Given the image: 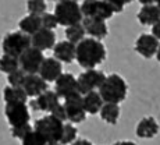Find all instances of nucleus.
<instances>
[{"instance_id": "1", "label": "nucleus", "mask_w": 160, "mask_h": 145, "mask_svg": "<svg viewBox=\"0 0 160 145\" xmlns=\"http://www.w3.org/2000/svg\"><path fill=\"white\" fill-rule=\"evenodd\" d=\"M107 52L104 45L100 39L96 38H84L78 45H77V63L82 69H96L98 66L106 60Z\"/></svg>"}, {"instance_id": "2", "label": "nucleus", "mask_w": 160, "mask_h": 145, "mask_svg": "<svg viewBox=\"0 0 160 145\" xmlns=\"http://www.w3.org/2000/svg\"><path fill=\"white\" fill-rule=\"evenodd\" d=\"M99 92L104 102L121 103L128 95V84L120 74L113 73L110 75H106V80L99 88Z\"/></svg>"}, {"instance_id": "3", "label": "nucleus", "mask_w": 160, "mask_h": 145, "mask_svg": "<svg viewBox=\"0 0 160 145\" xmlns=\"http://www.w3.org/2000/svg\"><path fill=\"white\" fill-rule=\"evenodd\" d=\"M54 14H56L58 24L63 27H70L74 24L82 23L84 14L81 10V4L77 0H61L54 6Z\"/></svg>"}, {"instance_id": "4", "label": "nucleus", "mask_w": 160, "mask_h": 145, "mask_svg": "<svg viewBox=\"0 0 160 145\" xmlns=\"http://www.w3.org/2000/svg\"><path fill=\"white\" fill-rule=\"evenodd\" d=\"M31 46H32L31 35L22 32L21 29L7 32L3 36V41H2L3 53L11 54V56H15V57H20Z\"/></svg>"}, {"instance_id": "5", "label": "nucleus", "mask_w": 160, "mask_h": 145, "mask_svg": "<svg viewBox=\"0 0 160 145\" xmlns=\"http://www.w3.org/2000/svg\"><path fill=\"white\" fill-rule=\"evenodd\" d=\"M64 123L66 122H63V120L57 119L56 116H53L52 113H49V115L35 120L33 130L39 131L48 141H60Z\"/></svg>"}, {"instance_id": "6", "label": "nucleus", "mask_w": 160, "mask_h": 145, "mask_svg": "<svg viewBox=\"0 0 160 145\" xmlns=\"http://www.w3.org/2000/svg\"><path fill=\"white\" fill-rule=\"evenodd\" d=\"M81 10L84 17L110 20L116 13L106 0H84L81 3Z\"/></svg>"}, {"instance_id": "7", "label": "nucleus", "mask_w": 160, "mask_h": 145, "mask_svg": "<svg viewBox=\"0 0 160 145\" xmlns=\"http://www.w3.org/2000/svg\"><path fill=\"white\" fill-rule=\"evenodd\" d=\"M106 80V74L102 70L98 69H88L85 71H82L78 75V87L79 92L82 95L91 91H99V88L102 87V84Z\"/></svg>"}, {"instance_id": "8", "label": "nucleus", "mask_w": 160, "mask_h": 145, "mask_svg": "<svg viewBox=\"0 0 160 145\" xmlns=\"http://www.w3.org/2000/svg\"><path fill=\"white\" fill-rule=\"evenodd\" d=\"M4 116L10 127H17L31 122L29 106L27 103H6Z\"/></svg>"}, {"instance_id": "9", "label": "nucleus", "mask_w": 160, "mask_h": 145, "mask_svg": "<svg viewBox=\"0 0 160 145\" xmlns=\"http://www.w3.org/2000/svg\"><path fill=\"white\" fill-rule=\"evenodd\" d=\"M64 107H66V113H67V120L71 123H82L87 119V110L84 106V96L82 94H77L72 95L70 98L64 99Z\"/></svg>"}, {"instance_id": "10", "label": "nucleus", "mask_w": 160, "mask_h": 145, "mask_svg": "<svg viewBox=\"0 0 160 145\" xmlns=\"http://www.w3.org/2000/svg\"><path fill=\"white\" fill-rule=\"evenodd\" d=\"M43 60V52L35 46H31L20 56V67L27 74H38Z\"/></svg>"}, {"instance_id": "11", "label": "nucleus", "mask_w": 160, "mask_h": 145, "mask_svg": "<svg viewBox=\"0 0 160 145\" xmlns=\"http://www.w3.org/2000/svg\"><path fill=\"white\" fill-rule=\"evenodd\" d=\"M54 91L57 92V95L61 99L81 94L78 87V78H75V75L71 73H63L54 81Z\"/></svg>"}, {"instance_id": "12", "label": "nucleus", "mask_w": 160, "mask_h": 145, "mask_svg": "<svg viewBox=\"0 0 160 145\" xmlns=\"http://www.w3.org/2000/svg\"><path fill=\"white\" fill-rule=\"evenodd\" d=\"M159 45L160 41L153 34H141L135 41L134 49L143 59H152L153 56H156Z\"/></svg>"}, {"instance_id": "13", "label": "nucleus", "mask_w": 160, "mask_h": 145, "mask_svg": "<svg viewBox=\"0 0 160 145\" xmlns=\"http://www.w3.org/2000/svg\"><path fill=\"white\" fill-rule=\"evenodd\" d=\"M61 98L57 95L56 91H45L43 94H41L39 96L32 98V101L29 102V107L33 112H49L50 113L54 107L60 103Z\"/></svg>"}, {"instance_id": "14", "label": "nucleus", "mask_w": 160, "mask_h": 145, "mask_svg": "<svg viewBox=\"0 0 160 145\" xmlns=\"http://www.w3.org/2000/svg\"><path fill=\"white\" fill-rule=\"evenodd\" d=\"M39 75L48 82H54L63 74V63L56 57H45L43 63L39 70Z\"/></svg>"}, {"instance_id": "15", "label": "nucleus", "mask_w": 160, "mask_h": 145, "mask_svg": "<svg viewBox=\"0 0 160 145\" xmlns=\"http://www.w3.org/2000/svg\"><path fill=\"white\" fill-rule=\"evenodd\" d=\"M160 131V126L158 123V120L153 116H146L143 119H141L138 122L137 127H135V134L138 138L142 140H152Z\"/></svg>"}, {"instance_id": "16", "label": "nucleus", "mask_w": 160, "mask_h": 145, "mask_svg": "<svg viewBox=\"0 0 160 145\" xmlns=\"http://www.w3.org/2000/svg\"><path fill=\"white\" fill-rule=\"evenodd\" d=\"M22 88L28 94L29 98H36L45 91L49 89V82L45 78H42L39 74H27L24 80Z\"/></svg>"}, {"instance_id": "17", "label": "nucleus", "mask_w": 160, "mask_h": 145, "mask_svg": "<svg viewBox=\"0 0 160 145\" xmlns=\"http://www.w3.org/2000/svg\"><path fill=\"white\" fill-rule=\"evenodd\" d=\"M53 56L58 59L61 63H72L77 57V44H72L68 39L57 42L53 48Z\"/></svg>"}, {"instance_id": "18", "label": "nucleus", "mask_w": 160, "mask_h": 145, "mask_svg": "<svg viewBox=\"0 0 160 145\" xmlns=\"http://www.w3.org/2000/svg\"><path fill=\"white\" fill-rule=\"evenodd\" d=\"M32 46L41 49L42 52H46L49 49H53L54 45H56V34H54V29H48L42 27L38 32H35L32 36Z\"/></svg>"}, {"instance_id": "19", "label": "nucleus", "mask_w": 160, "mask_h": 145, "mask_svg": "<svg viewBox=\"0 0 160 145\" xmlns=\"http://www.w3.org/2000/svg\"><path fill=\"white\" fill-rule=\"evenodd\" d=\"M82 24L85 27V31L89 36L96 39H104L109 34L106 20H100V18H92V17H84Z\"/></svg>"}, {"instance_id": "20", "label": "nucleus", "mask_w": 160, "mask_h": 145, "mask_svg": "<svg viewBox=\"0 0 160 145\" xmlns=\"http://www.w3.org/2000/svg\"><path fill=\"white\" fill-rule=\"evenodd\" d=\"M139 24L142 25H155L160 20V8L158 4H145L139 8L137 14Z\"/></svg>"}, {"instance_id": "21", "label": "nucleus", "mask_w": 160, "mask_h": 145, "mask_svg": "<svg viewBox=\"0 0 160 145\" xmlns=\"http://www.w3.org/2000/svg\"><path fill=\"white\" fill-rule=\"evenodd\" d=\"M28 98V94L22 87H14L7 84L3 88V101L6 103H27Z\"/></svg>"}, {"instance_id": "22", "label": "nucleus", "mask_w": 160, "mask_h": 145, "mask_svg": "<svg viewBox=\"0 0 160 145\" xmlns=\"http://www.w3.org/2000/svg\"><path fill=\"white\" fill-rule=\"evenodd\" d=\"M84 96V106L88 115H98L104 105V101L100 95V92L98 91H91L82 95Z\"/></svg>"}, {"instance_id": "23", "label": "nucleus", "mask_w": 160, "mask_h": 145, "mask_svg": "<svg viewBox=\"0 0 160 145\" xmlns=\"http://www.w3.org/2000/svg\"><path fill=\"white\" fill-rule=\"evenodd\" d=\"M42 28V18L41 15L35 14H28L25 17H22L18 21V29H21L22 32L28 34L32 36L35 32H38Z\"/></svg>"}, {"instance_id": "24", "label": "nucleus", "mask_w": 160, "mask_h": 145, "mask_svg": "<svg viewBox=\"0 0 160 145\" xmlns=\"http://www.w3.org/2000/svg\"><path fill=\"white\" fill-rule=\"evenodd\" d=\"M100 117L103 122H106L107 124L114 126L117 124L121 115V109H120V103H112V102H104V105L102 106L99 112Z\"/></svg>"}, {"instance_id": "25", "label": "nucleus", "mask_w": 160, "mask_h": 145, "mask_svg": "<svg viewBox=\"0 0 160 145\" xmlns=\"http://www.w3.org/2000/svg\"><path fill=\"white\" fill-rule=\"evenodd\" d=\"M66 39L71 41L72 44H77L78 45L82 39L85 38L87 35V31H85V27L82 23H78V24H74V25H70V27H66Z\"/></svg>"}, {"instance_id": "26", "label": "nucleus", "mask_w": 160, "mask_h": 145, "mask_svg": "<svg viewBox=\"0 0 160 145\" xmlns=\"http://www.w3.org/2000/svg\"><path fill=\"white\" fill-rule=\"evenodd\" d=\"M20 69V57L3 53L0 56V71L4 74H10Z\"/></svg>"}, {"instance_id": "27", "label": "nucleus", "mask_w": 160, "mask_h": 145, "mask_svg": "<svg viewBox=\"0 0 160 145\" xmlns=\"http://www.w3.org/2000/svg\"><path fill=\"white\" fill-rule=\"evenodd\" d=\"M77 137H78V128L71 122L64 123V128H63V134H61V138H60V142L63 145L72 144L77 140Z\"/></svg>"}, {"instance_id": "28", "label": "nucleus", "mask_w": 160, "mask_h": 145, "mask_svg": "<svg viewBox=\"0 0 160 145\" xmlns=\"http://www.w3.org/2000/svg\"><path fill=\"white\" fill-rule=\"evenodd\" d=\"M48 140L39 131L32 130L21 140V145H46Z\"/></svg>"}, {"instance_id": "29", "label": "nucleus", "mask_w": 160, "mask_h": 145, "mask_svg": "<svg viewBox=\"0 0 160 145\" xmlns=\"http://www.w3.org/2000/svg\"><path fill=\"white\" fill-rule=\"evenodd\" d=\"M27 10H28V14H45L46 10H48L46 0H27Z\"/></svg>"}, {"instance_id": "30", "label": "nucleus", "mask_w": 160, "mask_h": 145, "mask_svg": "<svg viewBox=\"0 0 160 145\" xmlns=\"http://www.w3.org/2000/svg\"><path fill=\"white\" fill-rule=\"evenodd\" d=\"M25 77H27V73L20 67V69L15 70V71L7 74V82L10 85H14V87H22Z\"/></svg>"}, {"instance_id": "31", "label": "nucleus", "mask_w": 160, "mask_h": 145, "mask_svg": "<svg viewBox=\"0 0 160 145\" xmlns=\"http://www.w3.org/2000/svg\"><path fill=\"white\" fill-rule=\"evenodd\" d=\"M42 18V27L48 29H56L60 24H58V20L54 13H45L41 15Z\"/></svg>"}, {"instance_id": "32", "label": "nucleus", "mask_w": 160, "mask_h": 145, "mask_svg": "<svg viewBox=\"0 0 160 145\" xmlns=\"http://www.w3.org/2000/svg\"><path fill=\"white\" fill-rule=\"evenodd\" d=\"M32 130H33L32 124H31V123H27V124H22V126L11 127V135H13L14 138H17V140L21 141L27 134H28V132H31Z\"/></svg>"}, {"instance_id": "33", "label": "nucleus", "mask_w": 160, "mask_h": 145, "mask_svg": "<svg viewBox=\"0 0 160 145\" xmlns=\"http://www.w3.org/2000/svg\"><path fill=\"white\" fill-rule=\"evenodd\" d=\"M52 115L56 116L57 119L63 120V122H67V113H66V107H64L63 103H58L56 107H54L53 110H52Z\"/></svg>"}, {"instance_id": "34", "label": "nucleus", "mask_w": 160, "mask_h": 145, "mask_svg": "<svg viewBox=\"0 0 160 145\" xmlns=\"http://www.w3.org/2000/svg\"><path fill=\"white\" fill-rule=\"evenodd\" d=\"M107 3L110 4V7L113 8V11L117 14V13H122L124 11V7L127 4H125L122 0H106Z\"/></svg>"}, {"instance_id": "35", "label": "nucleus", "mask_w": 160, "mask_h": 145, "mask_svg": "<svg viewBox=\"0 0 160 145\" xmlns=\"http://www.w3.org/2000/svg\"><path fill=\"white\" fill-rule=\"evenodd\" d=\"M71 145H93V142L87 140V138H77Z\"/></svg>"}, {"instance_id": "36", "label": "nucleus", "mask_w": 160, "mask_h": 145, "mask_svg": "<svg viewBox=\"0 0 160 145\" xmlns=\"http://www.w3.org/2000/svg\"><path fill=\"white\" fill-rule=\"evenodd\" d=\"M152 34L160 41V20L155 24V25H152Z\"/></svg>"}, {"instance_id": "37", "label": "nucleus", "mask_w": 160, "mask_h": 145, "mask_svg": "<svg viewBox=\"0 0 160 145\" xmlns=\"http://www.w3.org/2000/svg\"><path fill=\"white\" fill-rule=\"evenodd\" d=\"M113 145H137L134 141H130V140H122V141H116Z\"/></svg>"}, {"instance_id": "38", "label": "nucleus", "mask_w": 160, "mask_h": 145, "mask_svg": "<svg viewBox=\"0 0 160 145\" xmlns=\"http://www.w3.org/2000/svg\"><path fill=\"white\" fill-rule=\"evenodd\" d=\"M138 2H139L142 6H145V4H156L158 0H138Z\"/></svg>"}, {"instance_id": "39", "label": "nucleus", "mask_w": 160, "mask_h": 145, "mask_svg": "<svg viewBox=\"0 0 160 145\" xmlns=\"http://www.w3.org/2000/svg\"><path fill=\"white\" fill-rule=\"evenodd\" d=\"M46 145H63V144H61L60 141H48Z\"/></svg>"}, {"instance_id": "40", "label": "nucleus", "mask_w": 160, "mask_h": 145, "mask_svg": "<svg viewBox=\"0 0 160 145\" xmlns=\"http://www.w3.org/2000/svg\"><path fill=\"white\" fill-rule=\"evenodd\" d=\"M155 57H156V60L160 63V45H159V48H158V52H156V56Z\"/></svg>"}, {"instance_id": "41", "label": "nucleus", "mask_w": 160, "mask_h": 145, "mask_svg": "<svg viewBox=\"0 0 160 145\" xmlns=\"http://www.w3.org/2000/svg\"><path fill=\"white\" fill-rule=\"evenodd\" d=\"M122 2H124L125 4H130V3H132V2H134V0H122Z\"/></svg>"}, {"instance_id": "42", "label": "nucleus", "mask_w": 160, "mask_h": 145, "mask_svg": "<svg viewBox=\"0 0 160 145\" xmlns=\"http://www.w3.org/2000/svg\"><path fill=\"white\" fill-rule=\"evenodd\" d=\"M156 4L159 6V8H160V0H158V2H156Z\"/></svg>"}, {"instance_id": "43", "label": "nucleus", "mask_w": 160, "mask_h": 145, "mask_svg": "<svg viewBox=\"0 0 160 145\" xmlns=\"http://www.w3.org/2000/svg\"><path fill=\"white\" fill-rule=\"evenodd\" d=\"M50 2H56L57 3V2H61V0H50Z\"/></svg>"}]
</instances>
